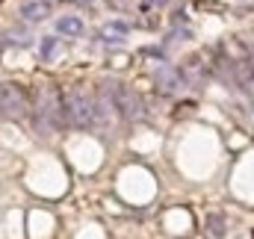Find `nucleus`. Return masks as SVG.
<instances>
[{
	"label": "nucleus",
	"mask_w": 254,
	"mask_h": 239,
	"mask_svg": "<svg viewBox=\"0 0 254 239\" xmlns=\"http://www.w3.org/2000/svg\"><path fill=\"white\" fill-rule=\"evenodd\" d=\"M157 80H160V86H163V92H175L172 86L178 83V74H169V71H160V74H157Z\"/></svg>",
	"instance_id": "10"
},
{
	"label": "nucleus",
	"mask_w": 254,
	"mask_h": 239,
	"mask_svg": "<svg viewBox=\"0 0 254 239\" xmlns=\"http://www.w3.org/2000/svg\"><path fill=\"white\" fill-rule=\"evenodd\" d=\"M39 119L42 121H48L51 127H57L60 121L65 119L63 116V98L54 92V89H45V92H39Z\"/></svg>",
	"instance_id": "3"
},
{
	"label": "nucleus",
	"mask_w": 254,
	"mask_h": 239,
	"mask_svg": "<svg viewBox=\"0 0 254 239\" xmlns=\"http://www.w3.org/2000/svg\"><path fill=\"white\" fill-rule=\"evenodd\" d=\"M30 110V98L18 83H0V113L9 119H21Z\"/></svg>",
	"instance_id": "2"
},
{
	"label": "nucleus",
	"mask_w": 254,
	"mask_h": 239,
	"mask_svg": "<svg viewBox=\"0 0 254 239\" xmlns=\"http://www.w3.org/2000/svg\"><path fill=\"white\" fill-rule=\"evenodd\" d=\"M21 15H24L27 21H42V18L48 15V3H24V6H21Z\"/></svg>",
	"instance_id": "7"
},
{
	"label": "nucleus",
	"mask_w": 254,
	"mask_h": 239,
	"mask_svg": "<svg viewBox=\"0 0 254 239\" xmlns=\"http://www.w3.org/2000/svg\"><path fill=\"white\" fill-rule=\"evenodd\" d=\"M45 3H57V0H45Z\"/></svg>",
	"instance_id": "12"
},
{
	"label": "nucleus",
	"mask_w": 254,
	"mask_h": 239,
	"mask_svg": "<svg viewBox=\"0 0 254 239\" xmlns=\"http://www.w3.org/2000/svg\"><path fill=\"white\" fill-rule=\"evenodd\" d=\"M63 116L74 127H89L95 124V101L83 89H71L63 98Z\"/></svg>",
	"instance_id": "1"
},
{
	"label": "nucleus",
	"mask_w": 254,
	"mask_h": 239,
	"mask_svg": "<svg viewBox=\"0 0 254 239\" xmlns=\"http://www.w3.org/2000/svg\"><path fill=\"white\" fill-rule=\"evenodd\" d=\"M210 237L213 239L225 237V219H222V216H210Z\"/></svg>",
	"instance_id": "9"
},
{
	"label": "nucleus",
	"mask_w": 254,
	"mask_h": 239,
	"mask_svg": "<svg viewBox=\"0 0 254 239\" xmlns=\"http://www.w3.org/2000/svg\"><path fill=\"white\" fill-rule=\"evenodd\" d=\"M57 33H63V36H80L83 33V18H77V15L57 18Z\"/></svg>",
	"instance_id": "6"
},
{
	"label": "nucleus",
	"mask_w": 254,
	"mask_h": 239,
	"mask_svg": "<svg viewBox=\"0 0 254 239\" xmlns=\"http://www.w3.org/2000/svg\"><path fill=\"white\" fill-rule=\"evenodd\" d=\"M148 3H160V0H145V6H148Z\"/></svg>",
	"instance_id": "11"
},
{
	"label": "nucleus",
	"mask_w": 254,
	"mask_h": 239,
	"mask_svg": "<svg viewBox=\"0 0 254 239\" xmlns=\"http://www.w3.org/2000/svg\"><path fill=\"white\" fill-rule=\"evenodd\" d=\"M113 104H116V110H119L127 121H139V119H142V113H145L142 98H139L133 89H125V86H122V89H116Z\"/></svg>",
	"instance_id": "4"
},
{
	"label": "nucleus",
	"mask_w": 254,
	"mask_h": 239,
	"mask_svg": "<svg viewBox=\"0 0 254 239\" xmlns=\"http://www.w3.org/2000/svg\"><path fill=\"white\" fill-rule=\"evenodd\" d=\"M39 54H42V60H54V57L60 54V42H57L54 36L42 39V48H39Z\"/></svg>",
	"instance_id": "8"
},
{
	"label": "nucleus",
	"mask_w": 254,
	"mask_h": 239,
	"mask_svg": "<svg viewBox=\"0 0 254 239\" xmlns=\"http://www.w3.org/2000/svg\"><path fill=\"white\" fill-rule=\"evenodd\" d=\"M127 33H130V27L122 24V21H110V24L101 27V39H104L107 45H122L127 39Z\"/></svg>",
	"instance_id": "5"
}]
</instances>
